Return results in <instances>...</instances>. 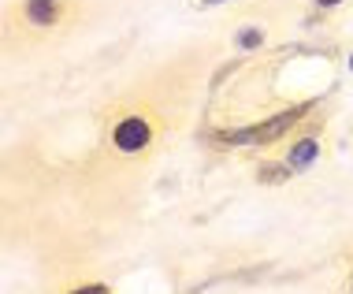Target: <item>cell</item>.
<instances>
[{
    "mask_svg": "<svg viewBox=\"0 0 353 294\" xmlns=\"http://www.w3.org/2000/svg\"><path fill=\"white\" fill-rule=\"evenodd\" d=\"M149 141V123L145 119H123L116 127V146L127 149V153H134V149H141Z\"/></svg>",
    "mask_w": 353,
    "mask_h": 294,
    "instance_id": "6da1fadb",
    "label": "cell"
},
{
    "mask_svg": "<svg viewBox=\"0 0 353 294\" xmlns=\"http://www.w3.org/2000/svg\"><path fill=\"white\" fill-rule=\"evenodd\" d=\"M301 112H286V116H279V119H272L268 127H261V130H242V135H227L231 141H272L275 135H283L286 127H290L294 119H298Z\"/></svg>",
    "mask_w": 353,
    "mask_h": 294,
    "instance_id": "7a4b0ae2",
    "label": "cell"
},
{
    "mask_svg": "<svg viewBox=\"0 0 353 294\" xmlns=\"http://www.w3.org/2000/svg\"><path fill=\"white\" fill-rule=\"evenodd\" d=\"M26 12H30L34 23H52V19H56V0H30Z\"/></svg>",
    "mask_w": 353,
    "mask_h": 294,
    "instance_id": "3957f363",
    "label": "cell"
},
{
    "mask_svg": "<svg viewBox=\"0 0 353 294\" xmlns=\"http://www.w3.org/2000/svg\"><path fill=\"white\" fill-rule=\"evenodd\" d=\"M312 157H316V141H301V146L290 153V164H294V168H301V164H309Z\"/></svg>",
    "mask_w": 353,
    "mask_h": 294,
    "instance_id": "277c9868",
    "label": "cell"
},
{
    "mask_svg": "<svg viewBox=\"0 0 353 294\" xmlns=\"http://www.w3.org/2000/svg\"><path fill=\"white\" fill-rule=\"evenodd\" d=\"M256 41H261V34H256V30H245L242 34V45H256Z\"/></svg>",
    "mask_w": 353,
    "mask_h": 294,
    "instance_id": "5b68a950",
    "label": "cell"
},
{
    "mask_svg": "<svg viewBox=\"0 0 353 294\" xmlns=\"http://www.w3.org/2000/svg\"><path fill=\"white\" fill-rule=\"evenodd\" d=\"M320 4H339V0H320Z\"/></svg>",
    "mask_w": 353,
    "mask_h": 294,
    "instance_id": "8992f818",
    "label": "cell"
},
{
    "mask_svg": "<svg viewBox=\"0 0 353 294\" xmlns=\"http://www.w3.org/2000/svg\"><path fill=\"white\" fill-rule=\"evenodd\" d=\"M350 63H353V60H350Z\"/></svg>",
    "mask_w": 353,
    "mask_h": 294,
    "instance_id": "52a82bcc",
    "label": "cell"
}]
</instances>
